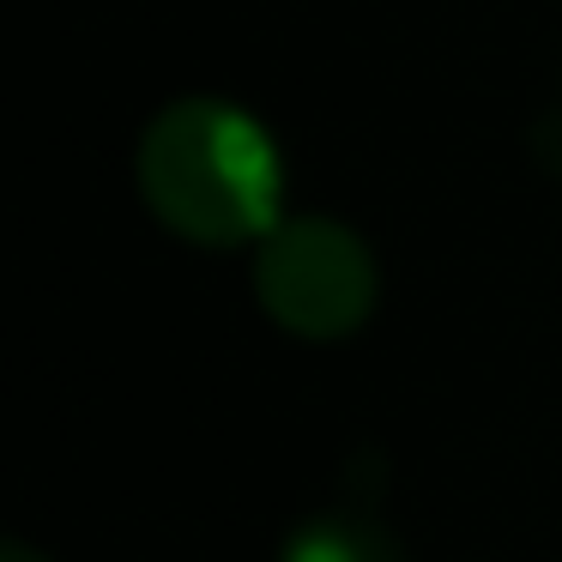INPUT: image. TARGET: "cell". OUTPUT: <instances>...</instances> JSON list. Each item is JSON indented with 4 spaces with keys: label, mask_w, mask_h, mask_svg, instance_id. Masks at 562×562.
<instances>
[{
    "label": "cell",
    "mask_w": 562,
    "mask_h": 562,
    "mask_svg": "<svg viewBox=\"0 0 562 562\" xmlns=\"http://www.w3.org/2000/svg\"><path fill=\"white\" fill-rule=\"evenodd\" d=\"M255 296L272 327L308 345L351 339L381 296V272L369 243L339 218H284L255 248Z\"/></svg>",
    "instance_id": "obj_2"
},
{
    "label": "cell",
    "mask_w": 562,
    "mask_h": 562,
    "mask_svg": "<svg viewBox=\"0 0 562 562\" xmlns=\"http://www.w3.org/2000/svg\"><path fill=\"white\" fill-rule=\"evenodd\" d=\"M0 562H49V557H43L37 544H25V538H7V544H0Z\"/></svg>",
    "instance_id": "obj_5"
},
{
    "label": "cell",
    "mask_w": 562,
    "mask_h": 562,
    "mask_svg": "<svg viewBox=\"0 0 562 562\" xmlns=\"http://www.w3.org/2000/svg\"><path fill=\"white\" fill-rule=\"evenodd\" d=\"M526 151H532L538 170L562 182V86L550 91V103L532 115V127H526Z\"/></svg>",
    "instance_id": "obj_4"
},
{
    "label": "cell",
    "mask_w": 562,
    "mask_h": 562,
    "mask_svg": "<svg viewBox=\"0 0 562 562\" xmlns=\"http://www.w3.org/2000/svg\"><path fill=\"white\" fill-rule=\"evenodd\" d=\"M279 562H412V550L375 514V502H333V508H308L284 532Z\"/></svg>",
    "instance_id": "obj_3"
},
{
    "label": "cell",
    "mask_w": 562,
    "mask_h": 562,
    "mask_svg": "<svg viewBox=\"0 0 562 562\" xmlns=\"http://www.w3.org/2000/svg\"><path fill=\"white\" fill-rule=\"evenodd\" d=\"M139 200L194 248H260L284 224V158L231 98H176L139 134Z\"/></svg>",
    "instance_id": "obj_1"
}]
</instances>
